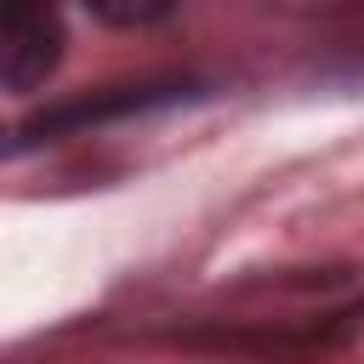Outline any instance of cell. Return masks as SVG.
I'll use <instances>...</instances> for the list:
<instances>
[{"mask_svg":"<svg viewBox=\"0 0 364 364\" xmlns=\"http://www.w3.org/2000/svg\"><path fill=\"white\" fill-rule=\"evenodd\" d=\"M205 91L199 74H142V80H114V85H97L85 97H68V102H51L46 114H34L23 125V148L34 142H57V136H80V131H97L108 119H131V114H148V108H171V102H193Z\"/></svg>","mask_w":364,"mask_h":364,"instance_id":"obj_1","label":"cell"},{"mask_svg":"<svg viewBox=\"0 0 364 364\" xmlns=\"http://www.w3.org/2000/svg\"><path fill=\"white\" fill-rule=\"evenodd\" d=\"M63 11L57 6H28V0H0V91H40L63 68Z\"/></svg>","mask_w":364,"mask_h":364,"instance_id":"obj_2","label":"cell"},{"mask_svg":"<svg viewBox=\"0 0 364 364\" xmlns=\"http://www.w3.org/2000/svg\"><path fill=\"white\" fill-rule=\"evenodd\" d=\"M102 23H119V28H148V23H165L176 17V6H91Z\"/></svg>","mask_w":364,"mask_h":364,"instance_id":"obj_3","label":"cell"},{"mask_svg":"<svg viewBox=\"0 0 364 364\" xmlns=\"http://www.w3.org/2000/svg\"><path fill=\"white\" fill-rule=\"evenodd\" d=\"M0 136H6V131H0Z\"/></svg>","mask_w":364,"mask_h":364,"instance_id":"obj_4","label":"cell"}]
</instances>
